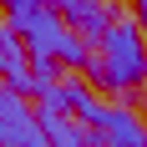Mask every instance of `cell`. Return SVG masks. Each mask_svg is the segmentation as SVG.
Wrapping results in <instances>:
<instances>
[{
    "mask_svg": "<svg viewBox=\"0 0 147 147\" xmlns=\"http://www.w3.org/2000/svg\"><path fill=\"white\" fill-rule=\"evenodd\" d=\"M91 76H96L107 91H132V86H147V36H142V26H137V20L117 15V26L107 30V41L96 46Z\"/></svg>",
    "mask_w": 147,
    "mask_h": 147,
    "instance_id": "cell-1",
    "label": "cell"
},
{
    "mask_svg": "<svg viewBox=\"0 0 147 147\" xmlns=\"http://www.w3.org/2000/svg\"><path fill=\"white\" fill-rule=\"evenodd\" d=\"M0 147H51L41 112H30L20 102V91L10 86H0Z\"/></svg>",
    "mask_w": 147,
    "mask_h": 147,
    "instance_id": "cell-4",
    "label": "cell"
},
{
    "mask_svg": "<svg viewBox=\"0 0 147 147\" xmlns=\"http://www.w3.org/2000/svg\"><path fill=\"white\" fill-rule=\"evenodd\" d=\"M0 20H5V10H0Z\"/></svg>",
    "mask_w": 147,
    "mask_h": 147,
    "instance_id": "cell-8",
    "label": "cell"
},
{
    "mask_svg": "<svg viewBox=\"0 0 147 147\" xmlns=\"http://www.w3.org/2000/svg\"><path fill=\"white\" fill-rule=\"evenodd\" d=\"M76 117H81V127H91V132L102 137V147H147V127L127 112V107H102L91 96Z\"/></svg>",
    "mask_w": 147,
    "mask_h": 147,
    "instance_id": "cell-3",
    "label": "cell"
},
{
    "mask_svg": "<svg viewBox=\"0 0 147 147\" xmlns=\"http://www.w3.org/2000/svg\"><path fill=\"white\" fill-rule=\"evenodd\" d=\"M61 20L81 36V41H107V30L117 26V15H112V5L107 0H61Z\"/></svg>",
    "mask_w": 147,
    "mask_h": 147,
    "instance_id": "cell-5",
    "label": "cell"
},
{
    "mask_svg": "<svg viewBox=\"0 0 147 147\" xmlns=\"http://www.w3.org/2000/svg\"><path fill=\"white\" fill-rule=\"evenodd\" d=\"M10 30L26 41L30 61H51V66H91L86 41L61 20V10H36V15H26V20L10 26Z\"/></svg>",
    "mask_w": 147,
    "mask_h": 147,
    "instance_id": "cell-2",
    "label": "cell"
},
{
    "mask_svg": "<svg viewBox=\"0 0 147 147\" xmlns=\"http://www.w3.org/2000/svg\"><path fill=\"white\" fill-rule=\"evenodd\" d=\"M41 127H46V137H51V147H102L91 127H76L66 112H56V107H41Z\"/></svg>",
    "mask_w": 147,
    "mask_h": 147,
    "instance_id": "cell-6",
    "label": "cell"
},
{
    "mask_svg": "<svg viewBox=\"0 0 147 147\" xmlns=\"http://www.w3.org/2000/svg\"><path fill=\"white\" fill-rule=\"evenodd\" d=\"M137 26H142V36H147V0H137Z\"/></svg>",
    "mask_w": 147,
    "mask_h": 147,
    "instance_id": "cell-7",
    "label": "cell"
}]
</instances>
